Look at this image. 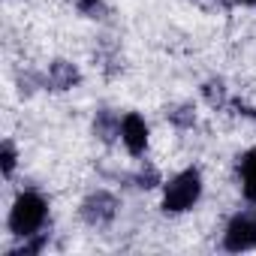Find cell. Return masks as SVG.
I'll return each mask as SVG.
<instances>
[{
	"label": "cell",
	"instance_id": "cell-3",
	"mask_svg": "<svg viewBox=\"0 0 256 256\" xmlns=\"http://www.w3.org/2000/svg\"><path fill=\"white\" fill-rule=\"evenodd\" d=\"M223 247L232 250V253H241V250L256 247V211L238 214V217L229 220V226L223 232Z\"/></svg>",
	"mask_w": 256,
	"mask_h": 256
},
{
	"label": "cell",
	"instance_id": "cell-1",
	"mask_svg": "<svg viewBox=\"0 0 256 256\" xmlns=\"http://www.w3.org/2000/svg\"><path fill=\"white\" fill-rule=\"evenodd\" d=\"M48 217V205L40 193H22L10 211V232L16 238H30L42 229Z\"/></svg>",
	"mask_w": 256,
	"mask_h": 256
},
{
	"label": "cell",
	"instance_id": "cell-8",
	"mask_svg": "<svg viewBox=\"0 0 256 256\" xmlns=\"http://www.w3.org/2000/svg\"><path fill=\"white\" fill-rule=\"evenodd\" d=\"M241 190L250 202H256V148L247 151L241 160Z\"/></svg>",
	"mask_w": 256,
	"mask_h": 256
},
{
	"label": "cell",
	"instance_id": "cell-10",
	"mask_svg": "<svg viewBox=\"0 0 256 256\" xmlns=\"http://www.w3.org/2000/svg\"><path fill=\"white\" fill-rule=\"evenodd\" d=\"M78 12L88 16V18H106V6H102V0H78Z\"/></svg>",
	"mask_w": 256,
	"mask_h": 256
},
{
	"label": "cell",
	"instance_id": "cell-5",
	"mask_svg": "<svg viewBox=\"0 0 256 256\" xmlns=\"http://www.w3.org/2000/svg\"><path fill=\"white\" fill-rule=\"evenodd\" d=\"M120 139H124L126 151H130L133 157L145 154V148H148V124H145V118L136 114V112L126 114L120 120Z\"/></svg>",
	"mask_w": 256,
	"mask_h": 256
},
{
	"label": "cell",
	"instance_id": "cell-13",
	"mask_svg": "<svg viewBox=\"0 0 256 256\" xmlns=\"http://www.w3.org/2000/svg\"><path fill=\"white\" fill-rule=\"evenodd\" d=\"M16 148H12V142H4V151H0V163H4V175L10 178L12 175V169H16Z\"/></svg>",
	"mask_w": 256,
	"mask_h": 256
},
{
	"label": "cell",
	"instance_id": "cell-7",
	"mask_svg": "<svg viewBox=\"0 0 256 256\" xmlns=\"http://www.w3.org/2000/svg\"><path fill=\"white\" fill-rule=\"evenodd\" d=\"M94 133H96L102 142H112L114 136H120V120H118V114H114V112H108V108L96 112V120H94Z\"/></svg>",
	"mask_w": 256,
	"mask_h": 256
},
{
	"label": "cell",
	"instance_id": "cell-6",
	"mask_svg": "<svg viewBox=\"0 0 256 256\" xmlns=\"http://www.w3.org/2000/svg\"><path fill=\"white\" fill-rule=\"evenodd\" d=\"M78 70L72 66V64H66V60H54L52 66H48V84L54 88V90H70L72 84H78Z\"/></svg>",
	"mask_w": 256,
	"mask_h": 256
},
{
	"label": "cell",
	"instance_id": "cell-11",
	"mask_svg": "<svg viewBox=\"0 0 256 256\" xmlns=\"http://www.w3.org/2000/svg\"><path fill=\"white\" fill-rule=\"evenodd\" d=\"M202 94H205V100H208L211 106H223V102H226V90H223V82H208V84L202 88Z\"/></svg>",
	"mask_w": 256,
	"mask_h": 256
},
{
	"label": "cell",
	"instance_id": "cell-4",
	"mask_svg": "<svg viewBox=\"0 0 256 256\" xmlns=\"http://www.w3.org/2000/svg\"><path fill=\"white\" fill-rule=\"evenodd\" d=\"M118 214V199L108 190H94L82 202V220L88 226H108Z\"/></svg>",
	"mask_w": 256,
	"mask_h": 256
},
{
	"label": "cell",
	"instance_id": "cell-9",
	"mask_svg": "<svg viewBox=\"0 0 256 256\" xmlns=\"http://www.w3.org/2000/svg\"><path fill=\"white\" fill-rule=\"evenodd\" d=\"M46 241H48V235H42V232H36V235H30V238H24V244L18 247V250H12L16 256H34V253H40L42 247H46Z\"/></svg>",
	"mask_w": 256,
	"mask_h": 256
},
{
	"label": "cell",
	"instance_id": "cell-12",
	"mask_svg": "<svg viewBox=\"0 0 256 256\" xmlns=\"http://www.w3.org/2000/svg\"><path fill=\"white\" fill-rule=\"evenodd\" d=\"M169 120H172L175 126H193V120H196V114L190 112V106H178L175 112H169Z\"/></svg>",
	"mask_w": 256,
	"mask_h": 256
},
{
	"label": "cell",
	"instance_id": "cell-2",
	"mask_svg": "<svg viewBox=\"0 0 256 256\" xmlns=\"http://www.w3.org/2000/svg\"><path fill=\"white\" fill-rule=\"evenodd\" d=\"M202 196V175L196 169H184L181 175H175L169 184H166V193H163V211L169 214H181V211H190Z\"/></svg>",
	"mask_w": 256,
	"mask_h": 256
},
{
	"label": "cell",
	"instance_id": "cell-14",
	"mask_svg": "<svg viewBox=\"0 0 256 256\" xmlns=\"http://www.w3.org/2000/svg\"><path fill=\"white\" fill-rule=\"evenodd\" d=\"M235 4H244V6H256V0H235Z\"/></svg>",
	"mask_w": 256,
	"mask_h": 256
}]
</instances>
